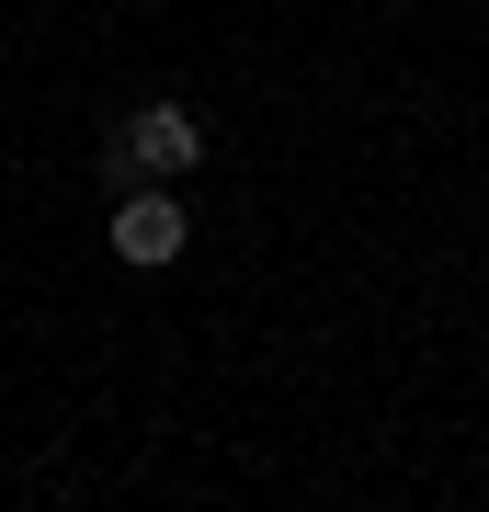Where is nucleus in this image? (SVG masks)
I'll return each mask as SVG.
<instances>
[{"label": "nucleus", "mask_w": 489, "mask_h": 512, "mask_svg": "<svg viewBox=\"0 0 489 512\" xmlns=\"http://www.w3.org/2000/svg\"><path fill=\"white\" fill-rule=\"evenodd\" d=\"M182 239H194V228H182V205H171L160 183H126V194H114V251H126L137 274L182 262Z\"/></svg>", "instance_id": "nucleus-2"}, {"label": "nucleus", "mask_w": 489, "mask_h": 512, "mask_svg": "<svg viewBox=\"0 0 489 512\" xmlns=\"http://www.w3.org/2000/svg\"><path fill=\"white\" fill-rule=\"evenodd\" d=\"M205 160V126H194V114H182V103H137L126 114V126H114V194H126V183H171V171H194Z\"/></svg>", "instance_id": "nucleus-1"}]
</instances>
